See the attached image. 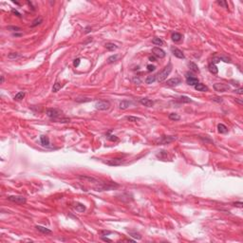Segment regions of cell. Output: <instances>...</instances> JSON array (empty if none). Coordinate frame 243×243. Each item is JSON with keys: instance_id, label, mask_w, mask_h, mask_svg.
Segmentation results:
<instances>
[{"instance_id": "1", "label": "cell", "mask_w": 243, "mask_h": 243, "mask_svg": "<svg viewBox=\"0 0 243 243\" xmlns=\"http://www.w3.org/2000/svg\"><path fill=\"white\" fill-rule=\"evenodd\" d=\"M171 71H172V65H171V63H169V64L163 68V70L161 71V72L157 75V81L160 82V83L163 82L166 78H167V76H169V74L171 73Z\"/></svg>"}, {"instance_id": "2", "label": "cell", "mask_w": 243, "mask_h": 243, "mask_svg": "<svg viewBox=\"0 0 243 243\" xmlns=\"http://www.w3.org/2000/svg\"><path fill=\"white\" fill-rule=\"evenodd\" d=\"M110 106V103L108 101H99L95 104V107L98 110H107Z\"/></svg>"}, {"instance_id": "3", "label": "cell", "mask_w": 243, "mask_h": 243, "mask_svg": "<svg viewBox=\"0 0 243 243\" xmlns=\"http://www.w3.org/2000/svg\"><path fill=\"white\" fill-rule=\"evenodd\" d=\"M8 199L10 201H12V202H15L17 204H25L27 202V199L25 197H22V196H9L8 197Z\"/></svg>"}, {"instance_id": "4", "label": "cell", "mask_w": 243, "mask_h": 243, "mask_svg": "<svg viewBox=\"0 0 243 243\" xmlns=\"http://www.w3.org/2000/svg\"><path fill=\"white\" fill-rule=\"evenodd\" d=\"M61 115V111L56 108H49L47 110V116L50 119H57Z\"/></svg>"}, {"instance_id": "5", "label": "cell", "mask_w": 243, "mask_h": 243, "mask_svg": "<svg viewBox=\"0 0 243 243\" xmlns=\"http://www.w3.org/2000/svg\"><path fill=\"white\" fill-rule=\"evenodd\" d=\"M122 162H123V160H122V158H114V159L106 160V161H105L104 162L110 166H118V165H121L122 163Z\"/></svg>"}, {"instance_id": "6", "label": "cell", "mask_w": 243, "mask_h": 243, "mask_svg": "<svg viewBox=\"0 0 243 243\" xmlns=\"http://www.w3.org/2000/svg\"><path fill=\"white\" fill-rule=\"evenodd\" d=\"M214 89L218 92H226L230 89V87L226 84H221V83H217L214 85Z\"/></svg>"}, {"instance_id": "7", "label": "cell", "mask_w": 243, "mask_h": 243, "mask_svg": "<svg viewBox=\"0 0 243 243\" xmlns=\"http://www.w3.org/2000/svg\"><path fill=\"white\" fill-rule=\"evenodd\" d=\"M152 52L154 53L155 56H157V57H159V58H164L166 55L165 51H164L163 49H162L161 48H158V47L153 48Z\"/></svg>"}, {"instance_id": "8", "label": "cell", "mask_w": 243, "mask_h": 243, "mask_svg": "<svg viewBox=\"0 0 243 243\" xmlns=\"http://www.w3.org/2000/svg\"><path fill=\"white\" fill-rule=\"evenodd\" d=\"M78 178L82 179V180H86L88 182H94V183H100V181L96 178L90 177V176H86V175H79Z\"/></svg>"}, {"instance_id": "9", "label": "cell", "mask_w": 243, "mask_h": 243, "mask_svg": "<svg viewBox=\"0 0 243 243\" xmlns=\"http://www.w3.org/2000/svg\"><path fill=\"white\" fill-rule=\"evenodd\" d=\"M187 76H186V83H187V85L189 86H196L197 84H199V79L196 77H194V76H192V75H188L186 74Z\"/></svg>"}, {"instance_id": "10", "label": "cell", "mask_w": 243, "mask_h": 243, "mask_svg": "<svg viewBox=\"0 0 243 243\" xmlns=\"http://www.w3.org/2000/svg\"><path fill=\"white\" fill-rule=\"evenodd\" d=\"M179 84H180L179 78H171V79L167 80V82H166V86H168V87H177Z\"/></svg>"}, {"instance_id": "11", "label": "cell", "mask_w": 243, "mask_h": 243, "mask_svg": "<svg viewBox=\"0 0 243 243\" xmlns=\"http://www.w3.org/2000/svg\"><path fill=\"white\" fill-rule=\"evenodd\" d=\"M171 51H172V53L176 56L177 58H179V59H184V57H185L184 54H183V52H182L180 49H178V48L172 47V48H171Z\"/></svg>"}, {"instance_id": "12", "label": "cell", "mask_w": 243, "mask_h": 243, "mask_svg": "<svg viewBox=\"0 0 243 243\" xmlns=\"http://www.w3.org/2000/svg\"><path fill=\"white\" fill-rule=\"evenodd\" d=\"M176 140V137H173V136H162V140L159 142V144H169V143H171V142H173V141H175Z\"/></svg>"}, {"instance_id": "13", "label": "cell", "mask_w": 243, "mask_h": 243, "mask_svg": "<svg viewBox=\"0 0 243 243\" xmlns=\"http://www.w3.org/2000/svg\"><path fill=\"white\" fill-rule=\"evenodd\" d=\"M140 103L143 105L146 106V107H152L154 105V102L152 100L148 99V98H143V99H141L140 100Z\"/></svg>"}, {"instance_id": "14", "label": "cell", "mask_w": 243, "mask_h": 243, "mask_svg": "<svg viewBox=\"0 0 243 243\" xmlns=\"http://www.w3.org/2000/svg\"><path fill=\"white\" fill-rule=\"evenodd\" d=\"M73 208L75 210L79 212V213H84L86 211V206L83 204V203H80V202H75L73 203Z\"/></svg>"}, {"instance_id": "15", "label": "cell", "mask_w": 243, "mask_h": 243, "mask_svg": "<svg viewBox=\"0 0 243 243\" xmlns=\"http://www.w3.org/2000/svg\"><path fill=\"white\" fill-rule=\"evenodd\" d=\"M195 89L196 90H198V91H201V92H206V91H208V88L205 86V85H203V84H197L196 86H195Z\"/></svg>"}, {"instance_id": "16", "label": "cell", "mask_w": 243, "mask_h": 243, "mask_svg": "<svg viewBox=\"0 0 243 243\" xmlns=\"http://www.w3.org/2000/svg\"><path fill=\"white\" fill-rule=\"evenodd\" d=\"M35 228H36L39 232L43 233V234H46V235H49V234H51V231H50L49 229H48V228H46V227H43V226H39V225H37V226H35Z\"/></svg>"}, {"instance_id": "17", "label": "cell", "mask_w": 243, "mask_h": 243, "mask_svg": "<svg viewBox=\"0 0 243 243\" xmlns=\"http://www.w3.org/2000/svg\"><path fill=\"white\" fill-rule=\"evenodd\" d=\"M131 105V102L129 101H122L120 103V108L121 109H127Z\"/></svg>"}, {"instance_id": "18", "label": "cell", "mask_w": 243, "mask_h": 243, "mask_svg": "<svg viewBox=\"0 0 243 243\" xmlns=\"http://www.w3.org/2000/svg\"><path fill=\"white\" fill-rule=\"evenodd\" d=\"M208 68H209V71H210L211 73H213V74H217V73L219 72V68H218V66H216V65H214V64H212V63L209 65Z\"/></svg>"}, {"instance_id": "19", "label": "cell", "mask_w": 243, "mask_h": 243, "mask_svg": "<svg viewBox=\"0 0 243 243\" xmlns=\"http://www.w3.org/2000/svg\"><path fill=\"white\" fill-rule=\"evenodd\" d=\"M218 130H219V133H227L228 132V128H227V126L226 125H224L223 123H219V125H218Z\"/></svg>"}, {"instance_id": "20", "label": "cell", "mask_w": 243, "mask_h": 243, "mask_svg": "<svg viewBox=\"0 0 243 243\" xmlns=\"http://www.w3.org/2000/svg\"><path fill=\"white\" fill-rule=\"evenodd\" d=\"M171 38H172V40H173V41H175V42H178V41H180V40H181L182 36H181V34H180V33L175 32V33H173V34H172Z\"/></svg>"}, {"instance_id": "21", "label": "cell", "mask_w": 243, "mask_h": 243, "mask_svg": "<svg viewBox=\"0 0 243 243\" xmlns=\"http://www.w3.org/2000/svg\"><path fill=\"white\" fill-rule=\"evenodd\" d=\"M40 141H41V144L45 145V146H49V140L47 136H41L40 137Z\"/></svg>"}, {"instance_id": "22", "label": "cell", "mask_w": 243, "mask_h": 243, "mask_svg": "<svg viewBox=\"0 0 243 243\" xmlns=\"http://www.w3.org/2000/svg\"><path fill=\"white\" fill-rule=\"evenodd\" d=\"M157 80V75H152V76H148V77L145 79V83L150 85V84H153L155 81Z\"/></svg>"}, {"instance_id": "23", "label": "cell", "mask_w": 243, "mask_h": 243, "mask_svg": "<svg viewBox=\"0 0 243 243\" xmlns=\"http://www.w3.org/2000/svg\"><path fill=\"white\" fill-rule=\"evenodd\" d=\"M168 118L171 121H178V120H180V116L178 115L177 113H171V114H169Z\"/></svg>"}, {"instance_id": "24", "label": "cell", "mask_w": 243, "mask_h": 243, "mask_svg": "<svg viewBox=\"0 0 243 243\" xmlns=\"http://www.w3.org/2000/svg\"><path fill=\"white\" fill-rule=\"evenodd\" d=\"M43 22V18L42 17H37L36 19H34L32 21V27H36V26H38V25H40L41 23Z\"/></svg>"}, {"instance_id": "25", "label": "cell", "mask_w": 243, "mask_h": 243, "mask_svg": "<svg viewBox=\"0 0 243 243\" xmlns=\"http://www.w3.org/2000/svg\"><path fill=\"white\" fill-rule=\"evenodd\" d=\"M105 49H108V50H114V49H116L118 48L116 45L113 44V43H106V44L105 45Z\"/></svg>"}, {"instance_id": "26", "label": "cell", "mask_w": 243, "mask_h": 243, "mask_svg": "<svg viewBox=\"0 0 243 243\" xmlns=\"http://www.w3.org/2000/svg\"><path fill=\"white\" fill-rule=\"evenodd\" d=\"M152 43L154 45H157V46H162L163 45V41L161 38L155 37V38H153V40H152Z\"/></svg>"}, {"instance_id": "27", "label": "cell", "mask_w": 243, "mask_h": 243, "mask_svg": "<svg viewBox=\"0 0 243 243\" xmlns=\"http://www.w3.org/2000/svg\"><path fill=\"white\" fill-rule=\"evenodd\" d=\"M118 58H119V56L117 55V54H115V55H111V56H109V57L107 58V63H109V64H112V63L116 62V61L118 60Z\"/></svg>"}, {"instance_id": "28", "label": "cell", "mask_w": 243, "mask_h": 243, "mask_svg": "<svg viewBox=\"0 0 243 243\" xmlns=\"http://www.w3.org/2000/svg\"><path fill=\"white\" fill-rule=\"evenodd\" d=\"M24 97H25V92L20 91V92H18V93L14 96V100H16V101H20V100H22Z\"/></svg>"}, {"instance_id": "29", "label": "cell", "mask_w": 243, "mask_h": 243, "mask_svg": "<svg viewBox=\"0 0 243 243\" xmlns=\"http://www.w3.org/2000/svg\"><path fill=\"white\" fill-rule=\"evenodd\" d=\"M189 66H190V68L193 70V71H195V72H199V69L198 66L195 64V63H193V62H191V63H189Z\"/></svg>"}, {"instance_id": "30", "label": "cell", "mask_w": 243, "mask_h": 243, "mask_svg": "<svg viewBox=\"0 0 243 243\" xmlns=\"http://www.w3.org/2000/svg\"><path fill=\"white\" fill-rule=\"evenodd\" d=\"M7 29L9 31H11V32H19V31H21V29L19 27H16V26H8Z\"/></svg>"}, {"instance_id": "31", "label": "cell", "mask_w": 243, "mask_h": 243, "mask_svg": "<svg viewBox=\"0 0 243 243\" xmlns=\"http://www.w3.org/2000/svg\"><path fill=\"white\" fill-rule=\"evenodd\" d=\"M62 88V85L61 84H59V83H55L54 84V86H53V88H52V91L53 92H57L58 90H60Z\"/></svg>"}, {"instance_id": "32", "label": "cell", "mask_w": 243, "mask_h": 243, "mask_svg": "<svg viewBox=\"0 0 243 243\" xmlns=\"http://www.w3.org/2000/svg\"><path fill=\"white\" fill-rule=\"evenodd\" d=\"M18 57H20V55H19V53H17V52H11V53L8 55V58H9V59H16V58H18Z\"/></svg>"}, {"instance_id": "33", "label": "cell", "mask_w": 243, "mask_h": 243, "mask_svg": "<svg viewBox=\"0 0 243 243\" xmlns=\"http://www.w3.org/2000/svg\"><path fill=\"white\" fill-rule=\"evenodd\" d=\"M179 101L182 102V103H191L192 102V100L190 99L189 97H187V96H181L179 98Z\"/></svg>"}, {"instance_id": "34", "label": "cell", "mask_w": 243, "mask_h": 243, "mask_svg": "<svg viewBox=\"0 0 243 243\" xmlns=\"http://www.w3.org/2000/svg\"><path fill=\"white\" fill-rule=\"evenodd\" d=\"M126 120H128L129 122H135L139 121L140 119L137 118V117H133V116H127V117H126Z\"/></svg>"}, {"instance_id": "35", "label": "cell", "mask_w": 243, "mask_h": 243, "mask_svg": "<svg viewBox=\"0 0 243 243\" xmlns=\"http://www.w3.org/2000/svg\"><path fill=\"white\" fill-rule=\"evenodd\" d=\"M218 4H219V5H220V6H222V7H223V8H225V9H227V8H228V4H227V2H226V1H223V0L218 1Z\"/></svg>"}, {"instance_id": "36", "label": "cell", "mask_w": 243, "mask_h": 243, "mask_svg": "<svg viewBox=\"0 0 243 243\" xmlns=\"http://www.w3.org/2000/svg\"><path fill=\"white\" fill-rule=\"evenodd\" d=\"M132 81L135 83V84H141V83H142V80H141L139 77H137V76H134L132 79Z\"/></svg>"}, {"instance_id": "37", "label": "cell", "mask_w": 243, "mask_h": 243, "mask_svg": "<svg viewBox=\"0 0 243 243\" xmlns=\"http://www.w3.org/2000/svg\"><path fill=\"white\" fill-rule=\"evenodd\" d=\"M220 57H214L213 58V60H212V64H217V63H219V62H220Z\"/></svg>"}, {"instance_id": "38", "label": "cell", "mask_w": 243, "mask_h": 243, "mask_svg": "<svg viewBox=\"0 0 243 243\" xmlns=\"http://www.w3.org/2000/svg\"><path fill=\"white\" fill-rule=\"evenodd\" d=\"M233 205H234V206H235V207H238V208H242L243 203L241 202V201H238V202H234V203H233Z\"/></svg>"}, {"instance_id": "39", "label": "cell", "mask_w": 243, "mask_h": 243, "mask_svg": "<svg viewBox=\"0 0 243 243\" xmlns=\"http://www.w3.org/2000/svg\"><path fill=\"white\" fill-rule=\"evenodd\" d=\"M130 235H131V236L133 237H136L137 239H141L142 238V236L139 235V234H136V233H133V232H130Z\"/></svg>"}, {"instance_id": "40", "label": "cell", "mask_w": 243, "mask_h": 243, "mask_svg": "<svg viewBox=\"0 0 243 243\" xmlns=\"http://www.w3.org/2000/svg\"><path fill=\"white\" fill-rule=\"evenodd\" d=\"M155 69H156V66H155L154 65H148V66H147V70H148L149 72L154 71Z\"/></svg>"}, {"instance_id": "41", "label": "cell", "mask_w": 243, "mask_h": 243, "mask_svg": "<svg viewBox=\"0 0 243 243\" xmlns=\"http://www.w3.org/2000/svg\"><path fill=\"white\" fill-rule=\"evenodd\" d=\"M80 62H81V59H80V58L75 59V60H74V62H73V66H75V67H77V66L80 65Z\"/></svg>"}, {"instance_id": "42", "label": "cell", "mask_w": 243, "mask_h": 243, "mask_svg": "<svg viewBox=\"0 0 243 243\" xmlns=\"http://www.w3.org/2000/svg\"><path fill=\"white\" fill-rule=\"evenodd\" d=\"M109 141L111 142H116V141H118V138L116 137V136H114V135H112V136H109L108 138H107Z\"/></svg>"}, {"instance_id": "43", "label": "cell", "mask_w": 243, "mask_h": 243, "mask_svg": "<svg viewBox=\"0 0 243 243\" xmlns=\"http://www.w3.org/2000/svg\"><path fill=\"white\" fill-rule=\"evenodd\" d=\"M235 92L236 94H239V95H242V94H243V89H242V88H239V89H235Z\"/></svg>"}, {"instance_id": "44", "label": "cell", "mask_w": 243, "mask_h": 243, "mask_svg": "<svg viewBox=\"0 0 243 243\" xmlns=\"http://www.w3.org/2000/svg\"><path fill=\"white\" fill-rule=\"evenodd\" d=\"M11 12H12V13H14V14H16L18 17H21V16H22L20 12H18V11H16V10H14V9H12V10H11Z\"/></svg>"}, {"instance_id": "45", "label": "cell", "mask_w": 243, "mask_h": 243, "mask_svg": "<svg viewBox=\"0 0 243 243\" xmlns=\"http://www.w3.org/2000/svg\"><path fill=\"white\" fill-rule=\"evenodd\" d=\"M91 32V27H87L86 29H85V33H89Z\"/></svg>"}, {"instance_id": "46", "label": "cell", "mask_w": 243, "mask_h": 243, "mask_svg": "<svg viewBox=\"0 0 243 243\" xmlns=\"http://www.w3.org/2000/svg\"><path fill=\"white\" fill-rule=\"evenodd\" d=\"M213 101H216L218 103H221L222 102V99L221 98H219V97H216V98H213Z\"/></svg>"}, {"instance_id": "47", "label": "cell", "mask_w": 243, "mask_h": 243, "mask_svg": "<svg viewBox=\"0 0 243 243\" xmlns=\"http://www.w3.org/2000/svg\"><path fill=\"white\" fill-rule=\"evenodd\" d=\"M103 238V240H105V241H108V242H111V239H109V238H106V237H102Z\"/></svg>"}, {"instance_id": "48", "label": "cell", "mask_w": 243, "mask_h": 243, "mask_svg": "<svg viewBox=\"0 0 243 243\" xmlns=\"http://www.w3.org/2000/svg\"><path fill=\"white\" fill-rule=\"evenodd\" d=\"M149 60L152 61V62H154V61H156V58H155L154 56H150V57H149Z\"/></svg>"}, {"instance_id": "49", "label": "cell", "mask_w": 243, "mask_h": 243, "mask_svg": "<svg viewBox=\"0 0 243 243\" xmlns=\"http://www.w3.org/2000/svg\"><path fill=\"white\" fill-rule=\"evenodd\" d=\"M109 234H111V232H105H105H102V235H109Z\"/></svg>"}, {"instance_id": "50", "label": "cell", "mask_w": 243, "mask_h": 243, "mask_svg": "<svg viewBox=\"0 0 243 243\" xmlns=\"http://www.w3.org/2000/svg\"><path fill=\"white\" fill-rule=\"evenodd\" d=\"M4 81H5L4 76H1V84H3V83H4Z\"/></svg>"}, {"instance_id": "51", "label": "cell", "mask_w": 243, "mask_h": 243, "mask_svg": "<svg viewBox=\"0 0 243 243\" xmlns=\"http://www.w3.org/2000/svg\"><path fill=\"white\" fill-rule=\"evenodd\" d=\"M13 35H14V36H21L22 34H20V33H14Z\"/></svg>"}]
</instances>
